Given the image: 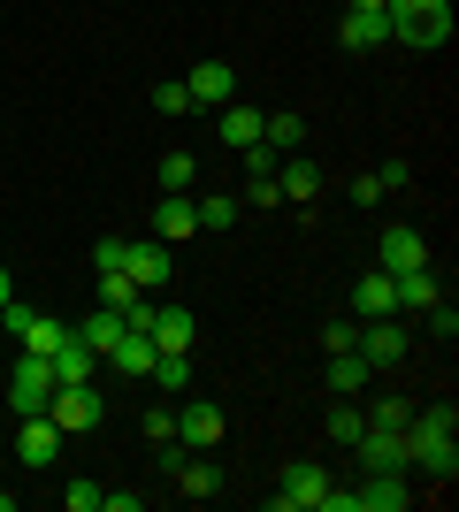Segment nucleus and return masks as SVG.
<instances>
[{
    "mask_svg": "<svg viewBox=\"0 0 459 512\" xmlns=\"http://www.w3.org/2000/svg\"><path fill=\"white\" fill-rule=\"evenodd\" d=\"M406 467L452 482L459 474V413L452 406H429V413H406Z\"/></svg>",
    "mask_w": 459,
    "mask_h": 512,
    "instance_id": "nucleus-1",
    "label": "nucleus"
},
{
    "mask_svg": "<svg viewBox=\"0 0 459 512\" xmlns=\"http://www.w3.org/2000/svg\"><path fill=\"white\" fill-rule=\"evenodd\" d=\"M383 16H391V39L421 46V54L452 46V0H383Z\"/></svg>",
    "mask_w": 459,
    "mask_h": 512,
    "instance_id": "nucleus-2",
    "label": "nucleus"
},
{
    "mask_svg": "<svg viewBox=\"0 0 459 512\" xmlns=\"http://www.w3.org/2000/svg\"><path fill=\"white\" fill-rule=\"evenodd\" d=\"M46 421L62 428V436H85V428L108 421V398L92 383H54V398H46Z\"/></svg>",
    "mask_w": 459,
    "mask_h": 512,
    "instance_id": "nucleus-3",
    "label": "nucleus"
},
{
    "mask_svg": "<svg viewBox=\"0 0 459 512\" xmlns=\"http://www.w3.org/2000/svg\"><path fill=\"white\" fill-rule=\"evenodd\" d=\"M0 321H8V337H16L31 360H54V344L69 337V321H62V314H31V306H16V299L0 306Z\"/></svg>",
    "mask_w": 459,
    "mask_h": 512,
    "instance_id": "nucleus-4",
    "label": "nucleus"
},
{
    "mask_svg": "<svg viewBox=\"0 0 459 512\" xmlns=\"http://www.w3.org/2000/svg\"><path fill=\"white\" fill-rule=\"evenodd\" d=\"M329 467H314V459H299V467H284V482H276V512H322L329 505Z\"/></svg>",
    "mask_w": 459,
    "mask_h": 512,
    "instance_id": "nucleus-5",
    "label": "nucleus"
},
{
    "mask_svg": "<svg viewBox=\"0 0 459 512\" xmlns=\"http://www.w3.org/2000/svg\"><path fill=\"white\" fill-rule=\"evenodd\" d=\"M222 436H230V421H222L215 398H184V413H176V444H184V451H215Z\"/></svg>",
    "mask_w": 459,
    "mask_h": 512,
    "instance_id": "nucleus-6",
    "label": "nucleus"
},
{
    "mask_svg": "<svg viewBox=\"0 0 459 512\" xmlns=\"http://www.w3.org/2000/svg\"><path fill=\"white\" fill-rule=\"evenodd\" d=\"M46 398H54V367L23 352L16 375H8V413H16V421H23V413H46Z\"/></svg>",
    "mask_w": 459,
    "mask_h": 512,
    "instance_id": "nucleus-7",
    "label": "nucleus"
},
{
    "mask_svg": "<svg viewBox=\"0 0 459 512\" xmlns=\"http://www.w3.org/2000/svg\"><path fill=\"white\" fill-rule=\"evenodd\" d=\"M16 459L23 467H54V459H62V428L46 421V413H23L16 421Z\"/></svg>",
    "mask_w": 459,
    "mask_h": 512,
    "instance_id": "nucleus-8",
    "label": "nucleus"
},
{
    "mask_svg": "<svg viewBox=\"0 0 459 512\" xmlns=\"http://www.w3.org/2000/svg\"><path fill=\"white\" fill-rule=\"evenodd\" d=\"M352 352H360V360H368V367H398V360H406V329H398V314L368 321V329L352 337Z\"/></svg>",
    "mask_w": 459,
    "mask_h": 512,
    "instance_id": "nucleus-9",
    "label": "nucleus"
},
{
    "mask_svg": "<svg viewBox=\"0 0 459 512\" xmlns=\"http://www.w3.org/2000/svg\"><path fill=\"white\" fill-rule=\"evenodd\" d=\"M360 459H368V474H406V428H360Z\"/></svg>",
    "mask_w": 459,
    "mask_h": 512,
    "instance_id": "nucleus-10",
    "label": "nucleus"
},
{
    "mask_svg": "<svg viewBox=\"0 0 459 512\" xmlns=\"http://www.w3.org/2000/svg\"><path fill=\"white\" fill-rule=\"evenodd\" d=\"M153 237H161V245H184V237H199L192 192H161V199H153Z\"/></svg>",
    "mask_w": 459,
    "mask_h": 512,
    "instance_id": "nucleus-11",
    "label": "nucleus"
},
{
    "mask_svg": "<svg viewBox=\"0 0 459 512\" xmlns=\"http://www.w3.org/2000/svg\"><path fill=\"white\" fill-rule=\"evenodd\" d=\"M184 92H192V107H230L238 100V62H199L184 77Z\"/></svg>",
    "mask_w": 459,
    "mask_h": 512,
    "instance_id": "nucleus-12",
    "label": "nucleus"
},
{
    "mask_svg": "<svg viewBox=\"0 0 459 512\" xmlns=\"http://www.w3.org/2000/svg\"><path fill=\"white\" fill-rule=\"evenodd\" d=\"M123 276L138 283V291H169V276H176V253L153 237V245H131V260H123Z\"/></svg>",
    "mask_w": 459,
    "mask_h": 512,
    "instance_id": "nucleus-13",
    "label": "nucleus"
},
{
    "mask_svg": "<svg viewBox=\"0 0 459 512\" xmlns=\"http://www.w3.org/2000/svg\"><path fill=\"white\" fill-rule=\"evenodd\" d=\"M375 268H391V276H406V268H429V237H421L414 222L383 230V260H375Z\"/></svg>",
    "mask_w": 459,
    "mask_h": 512,
    "instance_id": "nucleus-14",
    "label": "nucleus"
},
{
    "mask_svg": "<svg viewBox=\"0 0 459 512\" xmlns=\"http://www.w3.org/2000/svg\"><path fill=\"white\" fill-rule=\"evenodd\" d=\"M337 39H345L352 54H375V46H391V16H383V8H345Z\"/></svg>",
    "mask_w": 459,
    "mask_h": 512,
    "instance_id": "nucleus-15",
    "label": "nucleus"
},
{
    "mask_svg": "<svg viewBox=\"0 0 459 512\" xmlns=\"http://www.w3.org/2000/svg\"><path fill=\"white\" fill-rule=\"evenodd\" d=\"M352 314H360V321L398 314V283H391V268H368V276L352 283Z\"/></svg>",
    "mask_w": 459,
    "mask_h": 512,
    "instance_id": "nucleus-16",
    "label": "nucleus"
},
{
    "mask_svg": "<svg viewBox=\"0 0 459 512\" xmlns=\"http://www.w3.org/2000/svg\"><path fill=\"white\" fill-rule=\"evenodd\" d=\"M146 337L161 344V352H192V337H199V321H192V306H153V321H146Z\"/></svg>",
    "mask_w": 459,
    "mask_h": 512,
    "instance_id": "nucleus-17",
    "label": "nucleus"
},
{
    "mask_svg": "<svg viewBox=\"0 0 459 512\" xmlns=\"http://www.w3.org/2000/svg\"><path fill=\"white\" fill-rule=\"evenodd\" d=\"M69 329H77V344H85L92 360H108V352H115V337H123L131 321L115 314V306H92V314H85V321H69Z\"/></svg>",
    "mask_w": 459,
    "mask_h": 512,
    "instance_id": "nucleus-18",
    "label": "nucleus"
},
{
    "mask_svg": "<svg viewBox=\"0 0 459 512\" xmlns=\"http://www.w3.org/2000/svg\"><path fill=\"white\" fill-rule=\"evenodd\" d=\"M153 360H161V344H153L146 329H123V337H115V352H108L100 367H123V375L138 383V375H153Z\"/></svg>",
    "mask_w": 459,
    "mask_h": 512,
    "instance_id": "nucleus-19",
    "label": "nucleus"
},
{
    "mask_svg": "<svg viewBox=\"0 0 459 512\" xmlns=\"http://www.w3.org/2000/svg\"><path fill=\"white\" fill-rule=\"evenodd\" d=\"M215 115H222V123H215V130H222V146H238V153H245V146H261V123H268L261 107L230 100V107H215Z\"/></svg>",
    "mask_w": 459,
    "mask_h": 512,
    "instance_id": "nucleus-20",
    "label": "nucleus"
},
{
    "mask_svg": "<svg viewBox=\"0 0 459 512\" xmlns=\"http://www.w3.org/2000/svg\"><path fill=\"white\" fill-rule=\"evenodd\" d=\"M176 490L192 497V505H207V497L222 490V467L207 459V451H184V467H176Z\"/></svg>",
    "mask_w": 459,
    "mask_h": 512,
    "instance_id": "nucleus-21",
    "label": "nucleus"
},
{
    "mask_svg": "<svg viewBox=\"0 0 459 512\" xmlns=\"http://www.w3.org/2000/svg\"><path fill=\"white\" fill-rule=\"evenodd\" d=\"M46 367H54V383H92V367H100V360H92L85 344H77V329H69V337L54 344V360H46Z\"/></svg>",
    "mask_w": 459,
    "mask_h": 512,
    "instance_id": "nucleus-22",
    "label": "nucleus"
},
{
    "mask_svg": "<svg viewBox=\"0 0 459 512\" xmlns=\"http://www.w3.org/2000/svg\"><path fill=\"white\" fill-rule=\"evenodd\" d=\"M322 375H329V390H337V398H352V390H368V375H375V367L360 360V352H329V367H322Z\"/></svg>",
    "mask_w": 459,
    "mask_h": 512,
    "instance_id": "nucleus-23",
    "label": "nucleus"
},
{
    "mask_svg": "<svg viewBox=\"0 0 459 512\" xmlns=\"http://www.w3.org/2000/svg\"><path fill=\"white\" fill-rule=\"evenodd\" d=\"M276 192H284V199H314V192H322V169L291 153V161H276Z\"/></svg>",
    "mask_w": 459,
    "mask_h": 512,
    "instance_id": "nucleus-24",
    "label": "nucleus"
},
{
    "mask_svg": "<svg viewBox=\"0 0 459 512\" xmlns=\"http://www.w3.org/2000/svg\"><path fill=\"white\" fill-rule=\"evenodd\" d=\"M360 428H368V413L352 406V398H337V406L322 413V436H329V444H360Z\"/></svg>",
    "mask_w": 459,
    "mask_h": 512,
    "instance_id": "nucleus-25",
    "label": "nucleus"
},
{
    "mask_svg": "<svg viewBox=\"0 0 459 512\" xmlns=\"http://www.w3.org/2000/svg\"><path fill=\"white\" fill-rule=\"evenodd\" d=\"M261 146L299 153V146H306V115H291V107H284V115H268V123H261Z\"/></svg>",
    "mask_w": 459,
    "mask_h": 512,
    "instance_id": "nucleus-26",
    "label": "nucleus"
},
{
    "mask_svg": "<svg viewBox=\"0 0 459 512\" xmlns=\"http://www.w3.org/2000/svg\"><path fill=\"white\" fill-rule=\"evenodd\" d=\"M398 283V306H437L444 299V283L429 276V268H406V276H391Z\"/></svg>",
    "mask_w": 459,
    "mask_h": 512,
    "instance_id": "nucleus-27",
    "label": "nucleus"
},
{
    "mask_svg": "<svg viewBox=\"0 0 459 512\" xmlns=\"http://www.w3.org/2000/svg\"><path fill=\"white\" fill-rule=\"evenodd\" d=\"M192 207H199V230H230V222L245 214V199H230V192H207V199H192Z\"/></svg>",
    "mask_w": 459,
    "mask_h": 512,
    "instance_id": "nucleus-28",
    "label": "nucleus"
},
{
    "mask_svg": "<svg viewBox=\"0 0 459 512\" xmlns=\"http://www.w3.org/2000/svg\"><path fill=\"white\" fill-rule=\"evenodd\" d=\"M192 184H199L192 153H161V192H192Z\"/></svg>",
    "mask_w": 459,
    "mask_h": 512,
    "instance_id": "nucleus-29",
    "label": "nucleus"
},
{
    "mask_svg": "<svg viewBox=\"0 0 459 512\" xmlns=\"http://www.w3.org/2000/svg\"><path fill=\"white\" fill-rule=\"evenodd\" d=\"M153 383L161 390H192V352H161V360H153Z\"/></svg>",
    "mask_w": 459,
    "mask_h": 512,
    "instance_id": "nucleus-30",
    "label": "nucleus"
},
{
    "mask_svg": "<svg viewBox=\"0 0 459 512\" xmlns=\"http://www.w3.org/2000/svg\"><path fill=\"white\" fill-rule=\"evenodd\" d=\"M276 161H284L276 146H245V184H276Z\"/></svg>",
    "mask_w": 459,
    "mask_h": 512,
    "instance_id": "nucleus-31",
    "label": "nucleus"
},
{
    "mask_svg": "<svg viewBox=\"0 0 459 512\" xmlns=\"http://www.w3.org/2000/svg\"><path fill=\"white\" fill-rule=\"evenodd\" d=\"M123 260H131V237H100V245H92V268H100V276H115Z\"/></svg>",
    "mask_w": 459,
    "mask_h": 512,
    "instance_id": "nucleus-32",
    "label": "nucleus"
},
{
    "mask_svg": "<svg viewBox=\"0 0 459 512\" xmlns=\"http://www.w3.org/2000/svg\"><path fill=\"white\" fill-rule=\"evenodd\" d=\"M421 314H429V337H437V344H452V337H459V306H444V299H437V306H421Z\"/></svg>",
    "mask_w": 459,
    "mask_h": 512,
    "instance_id": "nucleus-33",
    "label": "nucleus"
},
{
    "mask_svg": "<svg viewBox=\"0 0 459 512\" xmlns=\"http://www.w3.org/2000/svg\"><path fill=\"white\" fill-rule=\"evenodd\" d=\"M62 512H100V482H85V474H77V482L62 490Z\"/></svg>",
    "mask_w": 459,
    "mask_h": 512,
    "instance_id": "nucleus-34",
    "label": "nucleus"
},
{
    "mask_svg": "<svg viewBox=\"0 0 459 512\" xmlns=\"http://www.w3.org/2000/svg\"><path fill=\"white\" fill-rule=\"evenodd\" d=\"M153 115H192V92L184 85H153Z\"/></svg>",
    "mask_w": 459,
    "mask_h": 512,
    "instance_id": "nucleus-35",
    "label": "nucleus"
},
{
    "mask_svg": "<svg viewBox=\"0 0 459 512\" xmlns=\"http://www.w3.org/2000/svg\"><path fill=\"white\" fill-rule=\"evenodd\" d=\"M352 337H360L352 321H329V329H322V352H352Z\"/></svg>",
    "mask_w": 459,
    "mask_h": 512,
    "instance_id": "nucleus-36",
    "label": "nucleus"
},
{
    "mask_svg": "<svg viewBox=\"0 0 459 512\" xmlns=\"http://www.w3.org/2000/svg\"><path fill=\"white\" fill-rule=\"evenodd\" d=\"M138 428H146L153 444H169V436H176V413H161V406H153V413H146V421H138Z\"/></svg>",
    "mask_w": 459,
    "mask_h": 512,
    "instance_id": "nucleus-37",
    "label": "nucleus"
},
{
    "mask_svg": "<svg viewBox=\"0 0 459 512\" xmlns=\"http://www.w3.org/2000/svg\"><path fill=\"white\" fill-rule=\"evenodd\" d=\"M406 413H414V406H398V398H383V406H375L368 421H375V428H406Z\"/></svg>",
    "mask_w": 459,
    "mask_h": 512,
    "instance_id": "nucleus-38",
    "label": "nucleus"
},
{
    "mask_svg": "<svg viewBox=\"0 0 459 512\" xmlns=\"http://www.w3.org/2000/svg\"><path fill=\"white\" fill-rule=\"evenodd\" d=\"M100 512H138V490H100Z\"/></svg>",
    "mask_w": 459,
    "mask_h": 512,
    "instance_id": "nucleus-39",
    "label": "nucleus"
},
{
    "mask_svg": "<svg viewBox=\"0 0 459 512\" xmlns=\"http://www.w3.org/2000/svg\"><path fill=\"white\" fill-rule=\"evenodd\" d=\"M8 299H16V283H8V268H0V306H8Z\"/></svg>",
    "mask_w": 459,
    "mask_h": 512,
    "instance_id": "nucleus-40",
    "label": "nucleus"
},
{
    "mask_svg": "<svg viewBox=\"0 0 459 512\" xmlns=\"http://www.w3.org/2000/svg\"><path fill=\"white\" fill-rule=\"evenodd\" d=\"M345 8H383V0H345Z\"/></svg>",
    "mask_w": 459,
    "mask_h": 512,
    "instance_id": "nucleus-41",
    "label": "nucleus"
},
{
    "mask_svg": "<svg viewBox=\"0 0 459 512\" xmlns=\"http://www.w3.org/2000/svg\"><path fill=\"white\" fill-rule=\"evenodd\" d=\"M0 512H16V497H8V490H0Z\"/></svg>",
    "mask_w": 459,
    "mask_h": 512,
    "instance_id": "nucleus-42",
    "label": "nucleus"
}]
</instances>
